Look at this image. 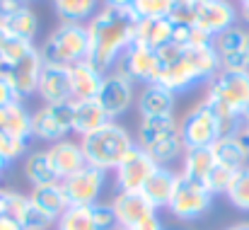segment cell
Listing matches in <instances>:
<instances>
[{
	"label": "cell",
	"instance_id": "obj_37",
	"mask_svg": "<svg viewBox=\"0 0 249 230\" xmlns=\"http://www.w3.org/2000/svg\"><path fill=\"white\" fill-rule=\"evenodd\" d=\"M235 174H237V172H232V170H228V167H223V165H218V162H215V167L211 170V174H208V179H206L208 192H211L213 196L225 194V192L230 189V184H232Z\"/></svg>",
	"mask_w": 249,
	"mask_h": 230
},
{
	"label": "cell",
	"instance_id": "obj_7",
	"mask_svg": "<svg viewBox=\"0 0 249 230\" xmlns=\"http://www.w3.org/2000/svg\"><path fill=\"white\" fill-rule=\"evenodd\" d=\"M211 206H213V194L208 192V187L177 172V184H174L172 199L167 204V211L177 221L191 223V221H198L201 216H206L211 211Z\"/></svg>",
	"mask_w": 249,
	"mask_h": 230
},
{
	"label": "cell",
	"instance_id": "obj_6",
	"mask_svg": "<svg viewBox=\"0 0 249 230\" xmlns=\"http://www.w3.org/2000/svg\"><path fill=\"white\" fill-rule=\"evenodd\" d=\"M138 146L150 155L160 167H169L179 157H184V143L179 134V121L174 116L162 119H141L138 126Z\"/></svg>",
	"mask_w": 249,
	"mask_h": 230
},
{
	"label": "cell",
	"instance_id": "obj_38",
	"mask_svg": "<svg viewBox=\"0 0 249 230\" xmlns=\"http://www.w3.org/2000/svg\"><path fill=\"white\" fill-rule=\"evenodd\" d=\"M92 218H94L97 230H121L119 228L116 211H114L111 204H102V201H97V204L92 206Z\"/></svg>",
	"mask_w": 249,
	"mask_h": 230
},
{
	"label": "cell",
	"instance_id": "obj_41",
	"mask_svg": "<svg viewBox=\"0 0 249 230\" xmlns=\"http://www.w3.org/2000/svg\"><path fill=\"white\" fill-rule=\"evenodd\" d=\"M133 230H165V226H162V221L158 216H153V218H148L145 223H141L138 228H133Z\"/></svg>",
	"mask_w": 249,
	"mask_h": 230
},
{
	"label": "cell",
	"instance_id": "obj_24",
	"mask_svg": "<svg viewBox=\"0 0 249 230\" xmlns=\"http://www.w3.org/2000/svg\"><path fill=\"white\" fill-rule=\"evenodd\" d=\"M174 184H177V172L169 170V167H158L150 174V179L143 184L141 194L145 196V201L155 211H160V209H167V204L172 199V192H174Z\"/></svg>",
	"mask_w": 249,
	"mask_h": 230
},
{
	"label": "cell",
	"instance_id": "obj_48",
	"mask_svg": "<svg viewBox=\"0 0 249 230\" xmlns=\"http://www.w3.org/2000/svg\"><path fill=\"white\" fill-rule=\"evenodd\" d=\"M247 2H249V0H240V5H247Z\"/></svg>",
	"mask_w": 249,
	"mask_h": 230
},
{
	"label": "cell",
	"instance_id": "obj_18",
	"mask_svg": "<svg viewBox=\"0 0 249 230\" xmlns=\"http://www.w3.org/2000/svg\"><path fill=\"white\" fill-rule=\"evenodd\" d=\"M46 153H49V160H51V165H53V172H56V177H58L61 182L68 179L71 174L80 172L85 165H87L80 141L63 138V141H58V143H51V146L46 148Z\"/></svg>",
	"mask_w": 249,
	"mask_h": 230
},
{
	"label": "cell",
	"instance_id": "obj_16",
	"mask_svg": "<svg viewBox=\"0 0 249 230\" xmlns=\"http://www.w3.org/2000/svg\"><path fill=\"white\" fill-rule=\"evenodd\" d=\"M116 211L119 218V228L121 230H133L141 223H145L148 218L158 216V211L145 201V196L141 192H116L109 201Z\"/></svg>",
	"mask_w": 249,
	"mask_h": 230
},
{
	"label": "cell",
	"instance_id": "obj_49",
	"mask_svg": "<svg viewBox=\"0 0 249 230\" xmlns=\"http://www.w3.org/2000/svg\"><path fill=\"white\" fill-rule=\"evenodd\" d=\"M22 2H32V0H22Z\"/></svg>",
	"mask_w": 249,
	"mask_h": 230
},
{
	"label": "cell",
	"instance_id": "obj_10",
	"mask_svg": "<svg viewBox=\"0 0 249 230\" xmlns=\"http://www.w3.org/2000/svg\"><path fill=\"white\" fill-rule=\"evenodd\" d=\"M97 102L104 107L107 116L111 121H116L136 102V80L116 66L114 71H109L104 76V85H102V90L97 95Z\"/></svg>",
	"mask_w": 249,
	"mask_h": 230
},
{
	"label": "cell",
	"instance_id": "obj_36",
	"mask_svg": "<svg viewBox=\"0 0 249 230\" xmlns=\"http://www.w3.org/2000/svg\"><path fill=\"white\" fill-rule=\"evenodd\" d=\"M24 153H27V141H22V138H17V136H12L7 131H0V157L7 165L22 160Z\"/></svg>",
	"mask_w": 249,
	"mask_h": 230
},
{
	"label": "cell",
	"instance_id": "obj_46",
	"mask_svg": "<svg viewBox=\"0 0 249 230\" xmlns=\"http://www.w3.org/2000/svg\"><path fill=\"white\" fill-rule=\"evenodd\" d=\"M5 170H7V162H5V160H2V157H0V174H2V172H5Z\"/></svg>",
	"mask_w": 249,
	"mask_h": 230
},
{
	"label": "cell",
	"instance_id": "obj_43",
	"mask_svg": "<svg viewBox=\"0 0 249 230\" xmlns=\"http://www.w3.org/2000/svg\"><path fill=\"white\" fill-rule=\"evenodd\" d=\"M136 0H102V5H109V7H133Z\"/></svg>",
	"mask_w": 249,
	"mask_h": 230
},
{
	"label": "cell",
	"instance_id": "obj_29",
	"mask_svg": "<svg viewBox=\"0 0 249 230\" xmlns=\"http://www.w3.org/2000/svg\"><path fill=\"white\" fill-rule=\"evenodd\" d=\"M29 199H32V204H34L39 211H44V213L51 216L53 221H58V216L71 206L68 199H66V192H63L61 182H58V184H46V187H34V189L29 192Z\"/></svg>",
	"mask_w": 249,
	"mask_h": 230
},
{
	"label": "cell",
	"instance_id": "obj_27",
	"mask_svg": "<svg viewBox=\"0 0 249 230\" xmlns=\"http://www.w3.org/2000/svg\"><path fill=\"white\" fill-rule=\"evenodd\" d=\"M211 151L215 155V162H218V165H223V167H228V170H232V172H240L242 167L249 165V153L245 151V146L240 143V138H237L235 134L220 136V138L211 146Z\"/></svg>",
	"mask_w": 249,
	"mask_h": 230
},
{
	"label": "cell",
	"instance_id": "obj_35",
	"mask_svg": "<svg viewBox=\"0 0 249 230\" xmlns=\"http://www.w3.org/2000/svg\"><path fill=\"white\" fill-rule=\"evenodd\" d=\"M172 5L174 0H136L131 10L138 19H162V17L169 19Z\"/></svg>",
	"mask_w": 249,
	"mask_h": 230
},
{
	"label": "cell",
	"instance_id": "obj_4",
	"mask_svg": "<svg viewBox=\"0 0 249 230\" xmlns=\"http://www.w3.org/2000/svg\"><path fill=\"white\" fill-rule=\"evenodd\" d=\"M80 146H83L87 165L104 172H114L121 165V160L138 146V141L119 121H107L94 134L80 138Z\"/></svg>",
	"mask_w": 249,
	"mask_h": 230
},
{
	"label": "cell",
	"instance_id": "obj_11",
	"mask_svg": "<svg viewBox=\"0 0 249 230\" xmlns=\"http://www.w3.org/2000/svg\"><path fill=\"white\" fill-rule=\"evenodd\" d=\"M237 10L230 0H191V27L215 39L225 29L235 27Z\"/></svg>",
	"mask_w": 249,
	"mask_h": 230
},
{
	"label": "cell",
	"instance_id": "obj_22",
	"mask_svg": "<svg viewBox=\"0 0 249 230\" xmlns=\"http://www.w3.org/2000/svg\"><path fill=\"white\" fill-rule=\"evenodd\" d=\"M174 92H169L167 87L150 82L141 90L138 95V112L141 119H162V116H174Z\"/></svg>",
	"mask_w": 249,
	"mask_h": 230
},
{
	"label": "cell",
	"instance_id": "obj_45",
	"mask_svg": "<svg viewBox=\"0 0 249 230\" xmlns=\"http://www.w3.org/2000/svg\"><path fill=\"white\" fill-rule=\"evenodd\" d=\"M225 230H249V223L242 221V223H235V226H230V228H225Z\"/></svg>",
	"mask_w": 249,
	"mask_h": 230
},
{
	"label": "cell",
	"instance_id": "obj_15",
	"mask_svg": "<svg viewBox=\"0 0 249 230\" xmlns=\"http://www.w3.org/2000/svg\"><path fill=\"white\" fill-rule=\"evenodd\" d=\"M0 29L7 37H22L34 41L39 32V17L22 0H0Z\"/></svg>",
	"mask_w": 249,
	"mask_h": 230
},
{
	"label": "cell",
	"instance_id": "obj_34",
	"mask_svg": "<svg viewBox=\"0 0 249 230\" xmlns=\"http://www.w3.org/2000/svg\"><path fill=\"white\" fill-rule=\"evenodd\" d=\"M225 196L237 211L249 213V165L235 174V179H232L230 189L225 192Z\"/></svg>",
	"mask_w": 249,
	"mask_h": 230
},
{
	"label": "cell",
	"instance_id": "obj_5",
	"mask_svg": "<svg viewBox=\"0 0 249 230\" xmlns=\"http://www.w3.org/2000/svg\"><path fill=\"white\" fill-rule=\"evenodd\" d=\"M39 49V56L44 66H61L71 68L75 63L85 61L89 56V37H87V24L80 22H61L44 41Z\"/></svg>",
	"mask_w": 249,
	"mask_h": 230
},
{
	"label": "cell",
	"instance_id": "obj_1",
	"mask_svg": "<svg viewBox=\"0 0 249 230\" xmlns=\"http://www.w3.org/2000/svg\"><path fill=\"white\" fill-rule=\"evenodd\" d=\"M136 27L138 17L133 15L131 7H109L102 5L94 17L87 22V37H89V61L109 73L114 71L128 46L136 41Z\"/></svg>",
	"mask_w": 249,
	"mask_h": 230
},
{
	"label": "cell",
	"instance_id": "obj_25",
	"mask_svg": "<svg viewBox=\"0 0 249 230\" xmlns=\"http://www.w3.org/2000/svg\"><path fill=\"white\" fill-rule=\"evenodd\" d=\"M172 34H174V24L167 17H162V19H138L133 44H141V46L158 51L172 41Z\"/></svg>",
	"mask_w": 249,
	"mask_h": 230
},
{
	"label": "cell",
	"instance_id": "obj_12",
	"mask_svg": "<svg viewBox=\"0 0 249 230\" xmlns=\"http://www.w3.org/2000/svg\"><path fill=\"white\" fill-rule=\"evenodd\" d=\"M104 184H107V172L97 170L92 165H85L80 172H75L61 182L71 206H94L102 196Z\"/></svg>",
	"mask_w": 249,
	"mask_h": 230
},
{
	"label": "cell",
	"instance_id": "obj_17",
	"mask_svg": "<svg viewBox=\"0 0 249 230\" xmlns=\"http://www.w3.org/2000/svg\"><path fill=\"white\" fill-rule=\"evenodd\" d=\"M41 71H44V61L39 56V49H34L19 63H15L10 68H0V73H5L7 80L12 82V87H15L19 99L29 97V95H36V87H39V80H41Z\"/></svg>",
	"mask_w": 249,
	"mask_h": 230
},
{
	"label": "cell",
	"instance_id": "obj_40",
	"mask_svg": "<svg viewBox=\"0 0 249 230\" xmlns=\"http://www.w3.org/2000/svg\"><path fill=\"white\" fill-rule=\"evenodd\" d=\"M2 216H10V189L0 187V218Z\"/></svg>",
	"mask_w": 249,
	"mask_h": 230
},
{
	"label": "cell",
	"instance_id": "obj_30",
	"mask_svg": "<svg viewBox=\"0 0 249 230\" xmlns=\"http://www.w3.org/2000/svg\"><path fill=\"white\" fill-rule=\"evenodd\" d=\"M215 167V155L211 148H194V151H184L181 157V174L194 179V182H201L206 184L211 170Z\"/></svg>",
	"mask_w": 249,
	"mask_h": 230
},
{
	"label": "cell",
	"instance_id": "obj_20",
	"mask_svg": "<svg viewBox=\"0 0 249 230\" xmlns=\"http://www.w3.org/2000/svg\"><path fill=\"white\" fill-rule=\"evenodd\" d=\"M36 95L44 104H63L73 102V87H71V73L61 66H44L41 80L36 87Z\"/></svg>",
	"mask_w": 249,
	"mask_h": 230
},
{
	"label": "cell",
	"instance_id": "obj_26",
	"mask_svg": "<svg viewBox=\"0 0 249 230\" xmlns=\"http://www.w3.org/2000/svg\"><path fill=\"white\" fill-rule=\"evenodd\" d=\"M22 174H24V179L32 184V189H34V187H46V184H58V182H61V179L56 177V172H53V165H51V160H49L46 148L24 155Z\"/></svg>",
	"mask_w": 249,
	"mask_h": 230
},
{
	"label": "cell",
	"instance_id": "obj_31",
	"mask_svg": "<svg viewBox=\"0 0 249 230\" xmlns=\"http://www.w3.org/2000/svg\"><path fill=\"white\" fill-rule=\"evenodd\" d=\"M61 22H80L87 24L99 10V0H51Z\"/></svg>",
	"mask_w": 249,
	"mask_h": 230
},
{
	"label": "cell",
	"instance_id": "obj_19",
	"mask_svg": "<svg viewBox=\"0 0 249 230\" xmlns=\"http://www.w3.org/2000/svg\"><path fill=\"white\" fill-rule=\"evenodd\" d=\"M119 68L126 71L136 82L150 85V82L158 80V51H153L148 46H141V44H133L124 54Z\"/></svg>",
	"mask_w": 249,
	"mask_h": 230
},
{
	"label": "cell",
	"instance_id": "obj_8",
	"mask_svg": "<svg viewBox=\"0 0 249 230\" xmlns=\"http://www.w3.org/2000/svg\"><path fill=\"white\" fill-rule=\"evenodd\" d=\"M179 134H181V143L186 151L194 148H211L220 136V121L215 116V112L208 107L206 99H201L198 104H194L179 121Z\"/></svg>",
	"mask_w": 249,
	"mask_h": 230
},
{
	"label": "cell",
	"instance_id": "obj_23",
	"mask_svg": "<svg viewBox=\"0 0 249 230\" xmlns=\"http://www.w3.org/2000/svg\"><path fill=\"white\" fill-rule=\"evenodd\" d=\"M107 121H111L104 112V107L97 99H85V102H73V134L78 138H85L102 129Z\"/></svg>",
	"mask_w": 249,
	"mask_h": 230
},
{
	"label": "cell",
	"instance_id": "obj_9",
	"mask_svg": "<svg viewBox=\"0 0 249 230\" xmlns=\"http://www.w3.org/2000/svg\"><path fill=\"white\" fill-rule=\"evenodd\" d=\"M73 134V102L44 104L32 112V138L44 143H58Z\"/></svg>",
	"mask_w": 249,
	"mask_h": 230
},
{
	"label": "cell",
	"instance_id": "obj_28",
	"mask_svg": "<svg viewBox=\"0 0 249 230\" xmlns=\"http://www.w3.org/2000/svg\"><path fill=\"white\" fill-rule=\"evenodd\" d=\"M0 131H7L22 141L32 138V112L22 104V99L0 107Z\"/></svg>",
	"mask_w": 249,
	"mask_h": 230
},
{
	"label": "cell",
	"instance_id": "obj_44",
	"mask_svg": "<svg viewBox=\"0 0 249 230\" xmlns=\"http://www.w3.org/2000/svg\"><path fill=\"white\" fill-rule=\"evenodd\" d=\"M240 17L245 19V24L249 27V2L247 5H240Z\"/></svg>",
	"mask_w": 249,
	"mask_h": 230
},
{
	"label": "cell",
	"instance_id": "obj_21",
	"mask_svg": "<svg viewBox=\"0 0 249 230\" xmlns=\"http://www.w3.org/2000/svg\"><path fill=\"white\" fill-rule=\"evenodd\" d=\"M71 73V87H73V102H85V99H97L102 85H104V71H99L89 58L68 68Z\"/></svg>",
	"mask_w": 249,
	"mask_h": 230
},
{
	"label": "cell",
	"instance_id": "obj_13",
	"mask_svg": "<svg viewBox=\"0 0 249 230\" xmlns=\"http://www.w3.org/2000/svg\"><path fill=\"white\" fill-rule=\"evenodd\" d=\"M220 68L225 71H249V29L230 27L213 39Z\"/></svg>",
	"mask_w": 249,
	"mask_h": 230
},
{
	"label": "cell",
	"instance_id": "obj_47",
	"mask_svg": "<svg viewBox=\"0 0 249 230\" xmlns=\"http://www.w3.org/2000/svg\"><path fill=\"white\" fill-rule=\"evenodd\" d=\"M5 37H7V34H5V32L0 29V46H2V41H5Z\"/></svg>",
	"mask_w": 249,
	"mask_h": 230
},
{
	"label": "cell",
	"instance_id": "obj_42",
	"mask_svg": "<svg viewBox=\"0 0 249 230\" xmlns=\"http://www.w3.org/2000/svg\"><path fill=\"white\" fill-rule=\"evenodd\" d=\"M237 138H240V143L245 146V151L249 153V124H242L240 129H237V134H235Z\"/></svg>",
	"mask_w": 249,
	"mask_h": 230
},
{
	"label": "cell",
	"instance_id": "obj_33",
	"mask_svg": "<svg viewBox=\"0 0 249 230\" xmlns=\"http://www.w3.org/2000/svg\"><path fill=\"white\" fill-rule=\"evenodd\" d=\"M34 41L22 39V37H5L2 46H0V68H10L15 63H19L22 58H27L34 51Z\"/></svg>",
	"mask_w": 249,
	"mask_h": 230
},
{
	"label": "cell",
	"instance_id": "obj_14",
	"mask_svg": "<svg viewBox=\"0 0 249 230\" xmlns=\"http://www.w3.org/2000/svg\"><path fill=\"white\" fill-rule=\"evenodd\" d=\"M160 165L145 153L141 146H136L131 153L121 160V165L114 170V182H116V192H141L143 184L150 179V174L158 170Z\"/></svg>",
	"mask_w": 249,
	"mask_h": 230
},
{
	"label": "cell",
	"instance_id": "obj_2",
	"mask_svg": "<svg viewBox=\"0 0 249 230\" xmlns=\"http://www.w3.org/2000/svg\"><path fill=\"white\" fill-rule=\"evenodd\" d=\"M220 71L218 54L213 41L179 46L169 41L167 46L158 49V85L167 87L169 92H186L198 82H211Z\"/></svg>",
	"mask_w": 249,
	"mask_h": 230
},
{
	"label": "cell",
	"instance_id": "obj_39",
	"mask_svg": "<svg viewBox=\"0 0 249 230\" xmlns=\"http://www.w3.org/2000/svg\"><path fill=\"white\" fill-rule=\"evenodd\" d=\"M17 99H19V97H17L12 82L7 80L5 73H0V107H7V104H12V102H17Z\"/></svg>",
	"mask_w": 249,
	"mask_h": 230
},
{
	"label": "cell",
	"instance_id": "obj_32",
	"mask_svg": "<svg viewBox=\"0 0 249 230\" xmlns=\"http://www.w3.org/2000/svg\"><path fill=\"white\" fill-rule=\"evenodd\" d=\"M53 230H97L92 218V206H68L58 216Z\"/></svg>",
	"mask_w": 249,
	"mask_h": 230
},
{
	"label": "cell",
	"instance_id": "obj_3",
	"mask_svg": "<svg viewBox=\"0 0 249 230\" xmlns=\"http://www.w3.org/2000/svg\"><path fill=\"white\" fill-rule=\"evenodd\" d=\"M208 107L215 112L223 136L237 134L242 119L249 109V71H225L220 68L208 82V92L203 97Z\"/></svg>",
	"mask_w": 249,
	"mask_h": 230
}]
</instances>
